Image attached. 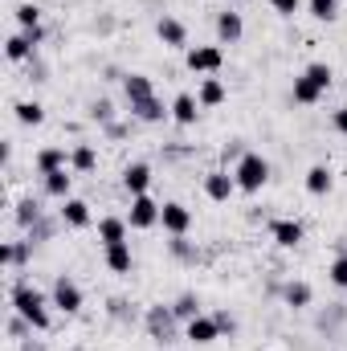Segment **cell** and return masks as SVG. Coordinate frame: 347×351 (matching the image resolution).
Returning a JSON list of instances; mask_svg holds the SVG:
<instances>
[{
  "label": "cell",
  "instance_id": "6da1fadb",
  "mask_svg": "<svg viewBox=\"0 0 347 351\" xmlns=\"http://www.w3.org/2000/svg\"><path fill=\"white\" fill-rule=\"evenodd\" d=\"M12 311H16V315H21L33 331H49V311H45V298H41L33 286H25V282H21V286L12 290Z\"/></svg>",
  "mask_w": 347,
  "mask_h": 351
},
{
  "label": "cell",
  "instance_id": "7a4b0ae2",
  "mask_svg": "<svg viewBox=\"0 0 347 351\" xmlns=\"http://www.w3.org/2000/svg\"><path fill=\"white\" fill-rule=\"evenodd\" d=\"M233 180H237V192H261V188H265V180H270V164L261 160L258 152H246V156L237 160Z\"/></svg>",
  "mask_w": 347,
  "mask_h": 351
},
{
  "label": "cell",
  "instance_id": "3957f363",
  "mask_svg": "<svg viewBox=\"0 0 347 351\" xmlns=\"http://www.w3.org/2000/svg\"><path fill=\"white\" fill-rule=\"evenodd\" d=\"M160 208H164V204H156L152 196H131V217H127V225H131V229H152V225H160Z\"/></svg>",
  "mask_w": 347,
  "mask_h": 351
},
{
  "label": "cell",
  "instance_id": "277c9868",
  "mask_svg": "<svg viewBox=\"0 0 347 351\" xmlns=\"http://www.w3.org/2000/svg\"><path fill=\"white\" fill-rule=\"evenodd\" d=\"M221 62H225V53H221L217 45H196V49H188V70H192V74H217Z\"/></svg>",
  "mask_w": 347,
  "mask_h": 351
},
{
  "label": "cell",
  "instance_id": "5b68a950",
  "mask_svg": "<svg viewBox=\"0 0 347 351\" xmlns=\"http://www.w3.org/2000/svg\"><path fill=\"white\" fill-rule=\"evenodd\" d=\"M53 306H62L66 315H78V311H82V290H78V282L58 278V282H53Z\"/></svg>",
  "mask_w": 347,
  "mask_h": 351
},
{
  "label": "cell",
  "instance_id": "8992f818",
  "mask_svg": "<svg viewBox=\"0 0 347 351\" xmlns=\"http://www.w3.org/2000/svg\"><path fill=\"white\" fill-rule=\"evenodd\" d=\"M160 225L172 233V237H184L188 233V225H192V213L184 208V204H176V200H168L164 208H160Z\"/></svg>",
  "mask_w": 347,
  "mask_h": 351
},
{
  "label": "cell",
  "instance_id": "52a82bcc",
  "mask_svg": "<svg viewBox=\"0 0 347 351\" xmlns=\"http://www.w3.org/2000/svg\"><path fill=\"white\" fill-rule=\"evenodd\" d=\"M221 331H225V327H221L217 319H208V315H196V319H188V339H192V343H200V348H204V343H213Z\"/></svg>",
  "mask_w": 347,
  "mask_h": 351
},
{
  "label": "cell",
  "instance_id": "ba28073f",
  "mask_svg": "<svg viewBox=\"0 0 347 351\" xmlns=\"http://www.w3.org/2000/svg\"><path fill=\"white\" fill-rule=\"evenodd\" d=\"M204 192H208V200H229L237 192V180L229 172H208L204 176Z\"/></svg>",
  "mask_w": 347,
  "mask_h": 351
},
{
  "label": "cell",
  "instance_id": "9c48e42d",
  "mask_svg": "<svg viewBox=\"0 0 347 351\" xmlns=\"http://www.w3.org/2000/svg\"><path fill=\"white\" fill-rule=\"evenodd\" d=\"M241 33H246V25H241V12L225 8V12L217 16V37H221L225 45H233V41H241Z\"/></svg>",
  "mask_w": 347,
  "mask_h": 351
},
{
  "label": "cell",
  "instance_id": "30bf717a",
  "mask_svg": "<svg viewBox=\"0 0 347 351\" xmlns=\"http://www.w3.org/2000/svg\"><path fill=\"white\" fill-rule=\"evenodd\" d=\"M62 221H66L70 229H86L90 225V204L86 200H78V196L62 200Z\"/></svg>",
  "mask_w": 347,
  "mask_h": 351
},
{
  "label": "cell",
  "instance_id": "8fae6325",
  "mask_svg": "<svg viewBox=\"0 0 347 351\" xmlns=\"http://www.w3.org/2000/svg\"><path fill=\"white\" fill-rule=\"evenodd\" d=\"M147 184H152V168H147V164H131V168L123 172V188H127L131 196H147Z\"/></svg>",
  "mask_w": 347,
  "mask_h": 351
},
{
  "label": "cell",
  "instance_id": "7c38bea8",
  "mask_svg": "<svg viewBox=\"0 0 347 351\" xmlns=\"http://www.w3.org/2000/svg\"><path fill=\"white\" fill-rule=\"evenodd\" d=\"M196 114H200V102H196L192 94H176V102H172V119L176 123H180V127H192Z\"/></svg>",
  "mask_w": 347,
  "mask_h": 351
},
{
  "label": "cell",
  "instance_id": "4fadbf2b",
  "mask_svg": "<svg viewBox=\"0 0 347 351\" xmlns=\"http://www.w3.org/2000/svg\"><path fill=\"white\" fill-rule=\"evenodd\" d=\"M98 241H102V245H119V241H127V221H119V217H102V221H98Z\"/></svg>",
  "mask_w": 347,
  "mask_h": 351
},
{
  "label": "cell",
  "instance_id": "5bb4252c",
  "mask_svg": "<svg viewBox=\"0 0 347 351\" xmlns=\"http://www.w3.org/2000/svg\"><path fill=\"white\" fill-rule=\"evenodd\" d=\"M270 233H274V241H278L282 250H294V245L302 241V225H298V221H274Z\"/></svg>",
  "mask_w": 347,
  "mask_h": 351
},
{
  "label": "cell",
  "instance_id": "9a60e30c",
  "mask_svg": "<svg viewBox=\"0 0 347 351\" xmlns=\"http://www.w3.org/2000/svg\"><path fill=\"white\" fill-rule=\"evenodd\" d=\"M319 98H323V86H319V82H315L311 74L294 78V102H298V106H315Z\"/></svg>",
  "mask_w": 347,
  "mask_h": 351
},
{
  "label": "cell",
  "instance_id": "2e32d148",
  "mask_svg": "<svg viewBox=\"0 0 347 351\" xmlns=\"http://www.w3.org/2000/svg\"><path fill=\"white\" fill-rule=\"evenodd\" d=\"M307 192H311V196H327V192H331V168H327V164H315V168L307 172Z\"/></svg>",
  "mask_w": 347,
  "mask_h": 351
},
{
  "label": "cell",
  "instance_id": "e0dca14e",
  "mask_svg": "<svg viewBox=\"0 0 347 351\" xmlns=\"http://www.w3.org/2000/svg\"><path fill=\"white\" fill-rule=\"evenodd\" d=\"M123 86H127L131 106H135V102H143V98H156V86H152V78H147V74H131Z\"/></svg>",
  "mask_w": 347,
  "mask_h": 351
},
{
  "label": "cell",
  "instance_id": "ac0fdd59",
  "mask_svg": "<svg viewBox=\"0 0 347 351\" xmlns=\"http://www.w3.org/2000/svg\"><path fill=\"white\" fill-rule=\"evenodd\" d=\"M70 184H74V176L66 172V168L45 176V192H49V196H58V200H70Z\"/></svg>",
  "mask_w": 347,
  "mask_h": 351
},
{
  "label": "cell",
  "instance_id": "d6986e66",
  "mask_svg": "<svg viewBox=\"0 0 347 351\" xmlns=\"http://www.w3.org/2000/svg\"><path fill=\"white\" fill-rule=\"evenodd\" d=\"M196 102H200V106H221V102H225V86H221L217 78H204L200 90H196Z\"/></svg>",
  "mask_w": 347,
  "mask_h": 351
},
{
  "label": "cell",
  "instance_id": "ffe728a7",
  "mask_svg": "<svg viewBox=\"0 0 347 351\" xmlns=\"http://www.w3.org/2000/svg\"><path fill=\"white\" fill-rule=\"evenodd\" d=\"M106 265H110L115 274H131V250H127V241L106 245Z\"/></svg>",
  "mask_w": 347,
  "mask_h": 351
},
{
  "label": "cell",
  "instance_id": "44dd1931",
  "mask_svg": "<svg viewBox=\"0 0 347 351\" xmlns=\"http://www.w3.org/2000/svg\"><path fill=\"white\" fill-rule=\"evenodd\" d=\"M33 164H37V172H41V176H49V172H62V168H66V152H58V147H49V152H41V156H37Z\"/></svg>",
  "mask_w": 347,
  "mask_h": 351
},
{
  "label": "cell",
  "instance_id": "7402d4cb",
  "mask_svg": "<svg viewBox=\"0 0 347 351\" xmlns=\"http://www.w3.org/2000/svg\"><path fill=\"white\" fill-rule=\"evenodd\" d=\"M4 53H8L12 62H25V58L33 53V41H29V33H16V37H8V45H4Z\"/></svg>",
  "mask_w": 347,
  "mask_h": 351
},
{
  "label": "cell",
  "instance_id": "603a6c76",
  "mask_svg": "<svg viewBox=\"0 0 347 351\" xmlns=\"http://www.w3.org/2000/svg\"><path fill=\"white\" fill-rule=\"evenodd\" d=\"M16 119L25 127H37V123H45V106L41 102H16Z\"/></svg>",
  "mask_w": 347,
  "mask_h": 351
},
{
  "label": "cell",
  "instance_id": "cb8c5ba5",
  "mask_svg": "<svg viewBox=\"0 0 347 351\" xmlns=\"http://www.w3.org/2000/svg\"><path fill=\"white\" fill-rule=\"evenodd\" d=\"M160 37H164L168 45H188L184 25H180V21H172V16H164V21H160Z\"/></svg>",
  "mask_w": 347,
  "mask_h": 351
},
{
  "label": "cell",
  "instance_id": "d4e9b609",
  "mask_svg": "<svg viewBox=\"0 0 347 351\" xmlns=\"http://www.w3.org/2000/svg\"><path fill=\"white\" fill-rule=\"evenodd\" d=\"M131 110H135V114H139V119H143V123H160V119H164V114H168V110H164V106H160V102H156V98H143V102H135V106H131Z\"/></svg>",
  "mask_w": 347,
  "mask_h": 351
},
{
  "label": "cell",
  "instance_id": "484cf974",
  "mask_svg": "<svg viewBox=\"0 0 347 351\" xmlns=\"http://www.w3.org/2000/svg\"><path fill=\"white\" fill-rule=\"evenodd\" d=\"M94 164H98L94 147H86V143H82V147H74V156H70V168H74V172H90Z\"/></svg>",
  "mask_w": 347,
  "mask_h": 351
},
{
  "label": "cell",
  "instance_id": "4316f807",
  "mask_svg": "<svg viewBox=\"0 0 347 351\" xmlns=\"http://www.w3.org/2000/svg\"><path fill=\"white\" fill-rule=\"evenodd\" d=\"M311 16H319V21H335V16H339V4H335V0H311Z\"/></svg>",
  "mask_w": 347,
  "mask_h": 351
},
{
  "label": "cell",
  "instance_id": "83f0119b",
  "mask_svg": "<svg viewBox=\"0 0 347 351\" xmlns=\"http://www.w3.org/2000/svg\"><path fill=\"white\" fill-rule=\"evenodd\" d=\"M327 278H331V286L347 290V258H335V262H331V269H327Z\"/></svg>",
  "mask_w": 347,
  "mask_h": 351
},
{
  "label": "cell",
  "instance_id": "f1b7e54d",
  "mask_svg": "<svg viewBox=\"0 0 347 351\" xmlns=\"http://www.w3.org/2000/svg\"><path fill=\"white\" fill-rule=\"evenodd\" d=\"M16 21H21L25 29H37V21H41V8H37V4H21V8H16Z\"/></svg>",
  "mask_w": 347,
  "mask_h": 351
},
{
  "label": "cell",
  "instance_id": "f546056e",
  "mask_svg": "<svg viewBox=\"0 0 347 351\" xmlns=\"http://www.w3.org/2000/svg\"><path fill=\"white\" fill-rule=\"evenodd\" d=\"M286 302H290V306H307V302H311V286H302V282L290 286V290H286Z\"/></svg>",
  "mask_w": 347,
  "mask_h": 351
},
{
  "label": "cell",
  "instance_id": "4dcf8cb0",
  "mask_svg": "<svg viewBox=\"0 0 347 351\" xmlns=\"http://www.w3.org/2000/svg\"><path fill=\"white\" fill-rule=\"evenodd\" d=\"M172 311L180 315V319H196V315H200V306H196V298H192V294H184V298L176 302Z\"/></svg>",
  "mask_w": 347,
  "mask_h": 351
},
{
  "label": "cell",
  "instance_id": "1f68e13d",
  "mask_svg": "<svg viewBox=\"0 0 347 351\" xmlns=\"http://www.w3.org/2000/svg\"><path fill=\"white\" fill-rule=\"evenodd\" d=\"M307 74H311V78H315V82H319L323 90L331 86V66H323V62H315V66H307Z\"/></svg>",
  "mask_w": 347,
  "mask_h": 351
},
{
  "label": "cell",
  "instance_id": "d6a6232c",
  "mask_svg": "<svg viewBox=\"0 0 347 351\" xmlns=\"http://www.w3.org/2000/svg\"><path fill=\"white\" fill-rule=\"evenodd\" d=\"M270 4H274V12H278V16H294V12L302 8V0H270Z\"/></svg>",
  "mask_w": 347,
  "mask_h": 351
},
{
  "label": "cell",
  "instance_id": "836d02e7",
  "mask_svg": "<svg viewBox=\"0 0 347 351\" xmlns=\"http://www.w3.org/2000/svg\"><path fill=\"white\" fill-rule=\"evenodd\" d=\"M16 221H21V225L37 221V204H33V200H25V204H21V213H16Z\"/></svg>",
  "mask_w": 347,
  "mask_h": 351
},
{
  "label": "cell",
  "instance_id": "e575fe53",
  "mask_svg": "<svg viewBox=\"0 0 347 351\" xmlns=\"http://www.w3.org/2000/svg\"><path fill=\"white\" fill-rule=\"evenodd\" d=\"M335 131H339V135H347V106H339V110H335Z\"/></svg>",
  "mask_w": 347,
  "mask_h": 351
}]
</instances>
